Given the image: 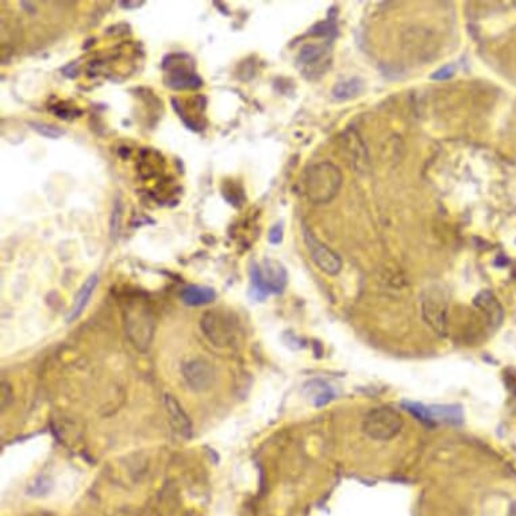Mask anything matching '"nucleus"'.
I'll list each match as a JSON object with an SVG mask.
<instances>
[{"instance_id":"nucleus-3","label":"nucleus","mask_w":516,"mask_h":516,"mask_svg":"<svg viewBox=\"0 0 516 516\" xmlns=\"http://www.w3.org/2000/svg\"><path fill=\"white\" fill-rule=\"evenodd\" d=\"M256 299L263 300L269 293H278L287 284V272L283 265L273 260H265L264 266L253 265L251 270Z\"/></svg>"},{"instance_id":"nucleus-7","label":"nucleus","mask_w":516,"mask_h":516,"mask_svg":"<svg viewBox=\"0 0 516 516\" xmlns=\"http://www.w3.org/2000/svg\"><path fill=\"white\" fill-rule=\"evenodd\" d=\"M181 373L189 390L193 392H206L211 390L214 385V369L204 360H191L186 363Z\"/></svg>"},{"instance_id":"nucleus-9","label":"nucleus","mask_w":516,"mask_h":516,"mask_svg":"<svg viewBox=\"0 0 516 516\" xmlns=\"http://www.w3.org/2000/svg\"><path fill=\"white\" fill-rule=\"evenodd\" d=\"M164 403L172 428L180 437L189 440L192 437V423L189 416L172 395H165Z\"/></svg>"},{"instance_id":"nucleus-20","label":"nucleus","mask_w":516,"mask_h":516,"mask_svg":"<svg viewBox=\"0 0 516 516\" xmlns=\"http://www.w3.org/2000/svg\"><path fill=\"white\" fill-rule=\"evenodd\" d=\"M454 75L453 65H445L441 69H438L434 75L431 76L432 80H447Z\"/></svg>"},{"instance_id":"nucleus-14","label":"nucleus","mask_w":516,"mask_h":516,"mask_svg":"<svg viewBox=\"0 0 516 516\" xmlns=\"http://www.w3.org/2000/svg\"><path fill=\"white\" fill-rule=\"evenodd\" d=\"M183 302L192 307L204 305L213 302L215 299V290L210 287H201V285H189L181 292Z\"/></svg>"},{"instance_id":"nucleus-8","label":"nucleus","mask_w":516,"mask_h":516,"mask_svg":"<svg viewBox=\"0 0 516 516\" xmlns=\"http://www.w3.org/2000/svg\"><path fill=\"white\" fill-rule=\"evenodd\" d=\"M126 331L128 338L137 346V349L142 352L148 350L154 331L151 315L141 310L138 314L128 313L126 318Z\"/></svg>"},{"instance_id":"nucleus-22","label":"nucleus","mask_w":516,"mask_h":516,"mask_svg":"<svg viewBox=\"0 0 516 516\" xmlns=\"http://www.w3.org/2000/svg\"><path fill=\"white\" fill-rule=\"evenodd\" d=\"M268 238H269V242L273 243V245L280 243V242L283 241V226H281V225H276V226L272 227L270 231H269Z\"/></svg>"},{"instance_id":"nucleus-2","label":"nucleus","mask_w":516,"mask_h":516,"mask_svg":"<svg viewBox=\"0 0 516 516\" xmlns=\"http://www.w3.org/2000/svg\"><path fill=\"white\" fill-rule=\"evenodd\" d=\"M403 426V416L390 405L372 408L363 422L364 432L375 441H390L402 431Z\"/></svg>"},{"instance_id":"nucleus-11","label":"nucleus","mask_w":516,"mask_h":516,"mask_svg":"<svg viewBox=\"0 0 516 516\" xmlns=\"http://www.w3.org/2000/svg\"><path fill=\"white\" fill-rule=\"evenodd\" d=\"M475 305L482 314L487 316L492 326L497 328L504 319V310L502 304L496 299L491 290H482L475 299Z\"/></svg>"},{"instance_id":"nucleus-17","label":"nucleus","mask_w":516,"mask_h":516,"mask_svg":"<svg viewBox=\"0 0 516 516\" xmlns=\"http://www.w3.org/2000/svg\"><path fill=\"white\" fill-rule=\"evenodd\" d=\"M343 139L346 142V148L350 151L352 160L355 163V166H358L360 163L363 166H365L368 160H366L365 146L363 145V141L357 136L355 131H346L343 134Z\"/></svg>"},{"instance_id":"nucleus-13","label":"nucleus","mask_w":516,"mask_h":516,"mask_svg":"<svg viewBox=\"0 0 516 516\" xmlns=\"http://www.w3.org/2000/svg\"><path fill=\"white\" fill-rule=\"evenodd\" d=\"M303 392L316 407L326 405L334 398L333 390L328 387L326 383H323L320 380H313V381L307 383L304 385Z\"/></svg>"},{"instance_id":"nucleus-12","label":"nucleus","mask_w":516,"mask_h":516,"mask_svg":"<svg viewBox=\"0 0 516 516\" xmlns=\"http://www.w3.org/2000/svg\"><path fill=\"white\" fill-rule=\"evenodd\" d=\"M98 285V275H91V276L86 280V283L81 285V288L77 292L76 295L75 300L74 304L66 316V320L71 323V322H75L76 319L80 318V315L83 314L84 308L87 307L89 299L93 293V290Z\"/></svg>"},{"instance_id":"nucleus-5","label":"nucleus","mask_w":516,"mask_h":516,"mask_svg":"<svg viewBox=\"0 0 516 516\" xmlns=\"http://www.w3.org/2000/svg\"><path fill=\"white\" fill-rule=\"evenodd\" d=\"M407 410L430 425H449L458 426L464 422V413L460 405H423L407 403Z\"/></svg>"},{"instance_id":"nucleus-6","label":"nucleus","mask_w":516,"mask_h":516,"mask_svg":"<svg viewBox=\"0 0 516 516\" xmlns=\"http://www.w3.org/2000/svg\"><path fill=\"white\" fill-rule=\"evenodd\" d=\"M304 241L308 252L311 254L313 261L320 270H323L330 276H335L340 273L342 269V260L340 256L328 248L325 243L316 240L314 234L305 227H304Z\"/></svg>"},{"instance_id":"nucleus-15","label":"nucleus","mask_w":516,"mask_h":516,"mask_svg":"<svg viewBox=\"0 0 516 516\" xmlns=\"http://www.w3.org/2000/svg\"><path fill=\"white\" fill-rule=\"evenodd\" d=\"M363 91H364V81L361 79L353 77L350 80L338 83L333 88V95L340 101H348L358 96Z\"/></svg>"},{"instance_id":"nucleus-19","label":"nucleus","mask_w":516,"mask_h":516,"mask_svg":"<svg viewBox=\"0 0 516 516\" xmlns=\"http://www.w3.org/2000/svg\"><path fill=\"white\" fill-rule=\"evenodd\" d=\"M30 126L33 127L37 133H39L41 136L46 137V138H59L60 136H63V131L59 130L57 127L51 126V125H45V123H30Z\"/></svg>"},{"instance_id":"nucleus-16","label":"nucleus","mask_w":516,"mask_h":516,"mask_svg":"<svg viewBox=\"0 0 516 516\" xmlns=\"http://www.w3.org/2000/svg\"><path fill=\"white\" fill-rule=\"evenodd\" d=\"M169 86L176 89L199 88L202 86V80L199 76L191 74L186 68H177L171 74Z\"/></svg>"},{"instance_id":"nucleus-10","label":"nucleus","mask_w":516,"mask_h":516,"mask_svg":"<svg viewBox=\"0 0 516 516\" xmlns=\"http://www.w3.org/2000/svg\"><path fill=\"white\" fill-rule=\"evenodd\" d=\"M202 328L206 337L214 345L225 346L230 340V330L225 323V319L218 314H206L202 318Z\"/></svg>"},{"instance_id":"nucleus-4","label":"nucleus","mask_w":516,"mask_h":516,"mask_svg":"<svg viewBox=\"0 0 516 516\" xmlns=\"http://www.w3.org/2000/svg\"><path fill=\"white\" fill-rule=\"evenodd\" d=\"M422 316L437 335H446L447 302L440 288H428L425 290L422 296Z\"/></svg>"},{"instance_id":"nucleus-1","label":"nucleus","mask_w":516,"mask_h":516,"mask_svg":"<svg viewBox=\"0 0 516 516\" xmlns=\"http://www.w3.org/2000/svg\"><path fill=\"white\" fill-rule=\"evenodd\" d=\"M342 186V173L331 163H320L310 169L305 178V192L311 202L325 204L331 202Z\"/></svg>"},{"instance_id":"nucleus-18","label":"nucleus","mask_w":516,"mask_h":516,"mask_svg":"<svg viewBox=\"0 0 516 516\" xmlns=\"http://www.w3.org/2000/svg\"><path fill=\"white\" fill-rule=\"evenodd\" d=\"M325 54V49L320 45H314V44H308L305 46H303L302 51L299 53V61L304 65H311L320 61V59Z\"/></svg>"},{"instance_id":"nucleus-21","label":"nucleus","mask_w":516,"mask_h":516,"mask_svg":"<svg viewBox=\"0 0 516 516\" xmlns=\"http://www.w3.org/2000/svg\"><path fill=\"white\" fill-rule=\"evenodd\" d=\"M121 218H122V206H121V203H118L115 206V210H113V216H111V231H113V234H115V231L119 228Z\"/></svg>"}]
</instances>
